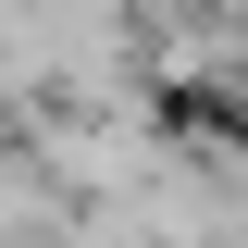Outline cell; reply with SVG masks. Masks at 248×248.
<instances>
[{
  "label": "cell",
  "instance_id": "1",
  "mask_svg": "<svg viewBox=\"0 0 248 248\" xmlns=\"http://www.w3.org/2000/svg\"><path fill=\"white\" fill-rule=\"evenodd\" d=\"M0 87H13V75H0Z\"/></svg>",
  "mask_w": 248,
  "mask_h": 248
}]
</instances>
